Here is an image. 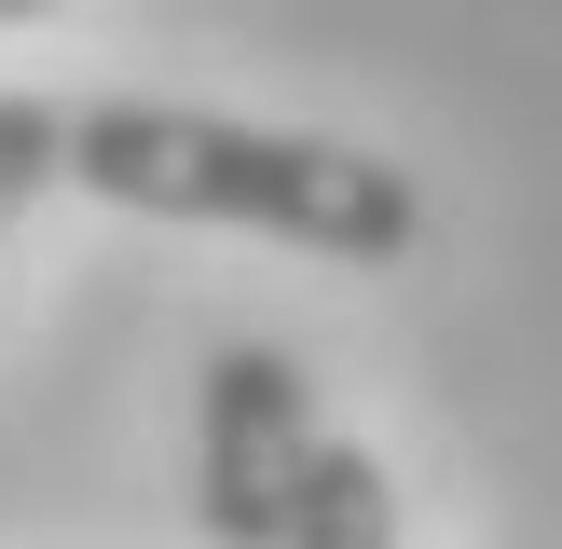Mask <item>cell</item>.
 <instances>
[{
  "instance_id": "obj_5",
  "label": "cell",
  "mask_w": 562,
  "mask_h": 549,
  "mask_svg": "<svg viewBox=\"0 0 562 549\" xmlns=\"http://www.w3.org/2000/svg\"><path fill=\"white\" fill-rule=\"evenodd\" d=\"M27 14H55V0H0V27H27Z\"/></svg>"
},
{
  "instance_id": "obj_1",
  "label": "cell",
  "mask_w": 562,
  "mask_h": 549,
  "mask_svg": "<svg viewBox=\"0 0 562 549\" xmlns=\"http://www.w3.org/2000/svg\"><path fill=\"white\" fill-rule=\"evenodd\" d=\"M69 179L137 220H220V234H274L316 261H412L426 247V192L384 152L289 124H234V110H165V97H97L69 110Z\"/></svg>"
},
{
  "instance_id": "obj_2",
  "label": "cell",
  "mask_w": 562,
  "mask_h": 549,
  "mask_svg": "<svg viewBox=\"0 0 562 549\" xmlns=\"http://www.w3.org/2000/svg\"><path fill=\"white\" fill-rule=\"evenodd\" d=\"M316 453H329L316 384H302L274 344H220L206 399H192V536L206 549H274Z\"/></svg>"
},
{
  "instance_id": "obj_4",
  "label": "cell",
  "mask_w": 562,
  "mask_h": 549,
  "mask_svg": "<svg viewBox=\"0 0 562 549\" xmlns=\"http://www.w3.org/2000/svg\"><path fill=\"white\" fill-rule=\"evenodd\" d=\"M55 179H69V110L55 97H0V247H14V220L42 206Z\"/></svg>"
},
{
  "instance_id": "obj_3",
  "label": "cell",
  "mask_w": 562,
  "mask_h": 549,
  "mask_svg": "<svg viewBox=\"0 0 562 549\" xmlns=\"http://www.w3.org/2000/svg\"><path fill=\"white\" fill-rule=\"evenodd\" d=\"M274 549H398V494H384V467L357 453V439H329L316 467H302V508Z\"/></svg>"
}]
</instances>
